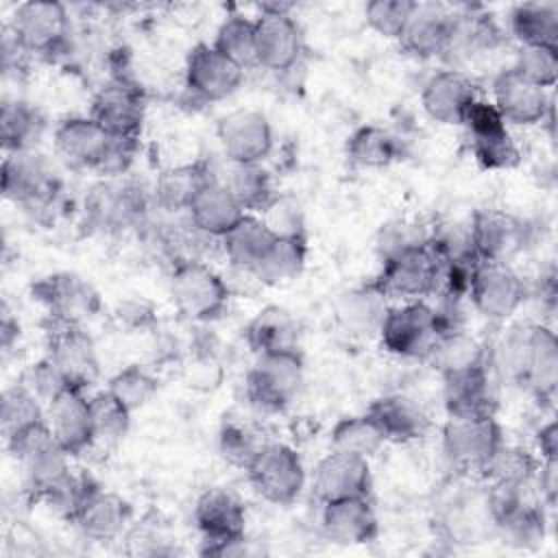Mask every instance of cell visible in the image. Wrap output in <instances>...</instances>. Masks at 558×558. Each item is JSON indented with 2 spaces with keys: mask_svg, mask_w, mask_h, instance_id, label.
<instances>
[{
  "mask_svg": "<svg viewBox=\"0 0 558 558\" xmlns=\"http://www.w3.org/2000/svg\"><path fill=\"white\" fill-rule=\"evenodd\" d=\"M155 207L153 187L133 177L100 179L83 196L81 222L89 233L140 231L150 220Z\"/></svg>",
  "mask_w": 558,
  "mask_h": 558,
  "instance_id": "cell-1",
  "label": "cell"
},
{
  "mask_svg": "<svg viewBox=\"0 0 558 558\" xmlns=\"http://www.w3.org/2000/svg\"><path fill=\"white\" fill-rule=\"evenodd\" d=\"M137 153H140V137H109L107 148L94 172H98L100 179L126 177L137 159Z\"/></svg>",
  "mask_w": 558,
  "mask_h": 558,
  "instance_id": "cell-55",
  "label": "cell"
},
{
  "mask_svg": "<svg viewBox=\"0 0 558 558\" xmlns=\"http://www.w3.org/2000/svg\"><path fill=\"white\" fill-rule=\"evenodd\" d=\"M227 59L238 63L242 70L257 65V46H255V20L231 13L227 15L214 37L211 44Z\"/></svg>",
  "mask_w": 558,
  "mask_h": 558,
  "instance_id": "cell-46",
  "label": "cell"
},
{
  "mask_svg": "<svg viewBox=\"0 0 558 558\" xmlns=\"http://www.w3.org/2000/svg\"><path fill=\"white\" fill-rule=\"evenodd\" d=\"M218 174L214 172L211 163L205 159H194L187 163H177L161 170L153 183V201L155 207L163 214H185L192 201L216 181Z\"/></svg>",
  "mask_w": 558,
  "mask_h": 558,
  "instance_id": "cell-26",
  "label": "cell"
},
{
  "mask_svg": "<svg viewBox=\"0 0 558 558\" xmlns=\"http://www.w3.org/2000/svg\"><path fill=\"white\" fill-rule=\"evenodd\" d=\"M89 116L109 137H140L146 120V100L131 78L116 76L96 92Z\"/></svg>",
  "mask_w": 558,
  "mask_h": 558,
  "instance_id": "cell-15",
  "label": "cell"
},
{
  "mask_svg": "<svg viewBox=\"0 0 558 558\" xmlns=\"http://www.w3.org/2000/svg\"><path fill=\"white\" fill-rule=\"evenodd\" d=\"M70 458L72 456L57 440H52L50 445L17 462L22 466L24 488L31 499L44 501L72 475Z\"/></svg>",
  "mask_w": 558,
  "mask_h": 558,
  "instance_id": "cell-38",
  "label": "cell"
},
{
  "mask_svg": "<svg viewBox=\"0 0 558 558\" xmlns=\"http://www.w3.org/2000/svg\"><path fill=\"white\" fill-rule=\"evenodd\" d=\"M118 320L131 329H146L155 323V312L146 301H124L118 307Z\"/></svg>",
  "mask_w": 558,
  "mask_h": 558,
  "instance_id": "cell-58",
  "label": "cell"
},
{
  "mask_svg": "<svg viewBox=\"0 0 558 558\" xmlns=\"http://www.w3.org/2000/svg\"><path fill=\"white\" fill-rule=\"evenodd\" d=\"M257 216L264 220L275 238H307L305 211L299 198H294L292 194L277 192L266 209Z\"/></svg>",
  "mask_w": 558,
  "mask_h": 558,
  "instance_id": "cell-51",
  "label": "cell"
},
{
  "mask_svg": "<svg viewBox=\"0 0 558 558\" xmlns=\"http://www.w3.org/2000/svg\"><path fill=\"white\" fill-rule=\"evenodd\" d=\"M440 275L442 262L429 242H425L384 257L375 281L388 299L425 301L429 294L440 290Z\"/></svg>",
  "mask_w": 558,
  "mask_h": 558,
  "instance_id": "cell-7",
  "label": "cell"
},
{
  "mask_svg": "<svg viewBox=\"0 0 558 558\" xmlns=\"http://www.w3.org/2000/svg\"><path fill=\"white\" fill-rule=\"evenodd\" d=\"M246 477L262 499L275 506H290L305 486V466L294 447L264 442L246 466Z\"/></svg>",
  "mask_w": 558,
  "mask_h": 558,
  "instance_id": "cell-8",
  "label": "cell"
},
{
  "mask_svg": "<svg viewBox=\"0 0 558 558\" xmlns=\"http://www.w3.org/2000/svg\"><path fill=\"white\" fill-rule=\"evenodd\" d=\"M46 126L44 111L24 98H7L0 107V140L4 153L35 150Z\"/></svg>",
  "mask_w": 558,
  "mask_h": 558,
  "instance_id": "cell-35",
  "label": "cell"
},
{
  "mask_svg": "<svg viewBox=\"0 0 558 558\" xmlns=\"http://www.w3.org/2000/svg\"><path fill=\"white\" fill-rule=\"evenodd\" d=\"M168 292L177 312L192 323L220 318L231 299L222 275L203 259H181L172 264Z\"/></svg>",
  "mask_w": 558,
  "mask_h": 558,
  "instance_id": "cell-3",
  "label": "cell"
},
{
  "mask_svg": "<svg viewBox=\"0 0 558 558\" xmlns=\"http://www.w3.org/2000/svg\"><path fill=\"white\" fill-rule=\"evenodd\" d=\"M447 416H495L497 388L488 366H477L442 377Z\"/></svg>",
  "mask_w": 558,
  "mask_h": 558,
  "instance_id": "cell-25",
  "label": "cell"
},
{
  "mask_svg": "<svg viewBox=\"0 0 558 558\" xmlns=\"http://www.w3.org/2000/svg\"><path fill=\"white\" fill-rule=\"evenodd\" d=\"M262 445L264 440H259L257 432L248 423L238 418H227L218 432L220 456L242 471H246Z\"/></svg>",
  "mask_w": 558,
  "mask_h": 558,
  "instance_id": "cell-50",
  "label": "cell"
},
{
  "mask_svg": "<svg viewBox=\"0 0 558 558\" xmlns=\"http://www.w3.org/2000/svg\"><path fill=\"white\" fill-rule=\"evenodd\" d=\"M194 523L203 541H225L246 534V508L229 488H207L194 504Z\"/></svg>",
  "mask_w": 558,
  "mask_h": 558,
  "instance_id": "cell-28",
  "label": "cell"
},
{
  "mask_svg": "<svg viewBox=\"0 0 558 558\" xmlns=\"http://www.w3.org/2000/svg\"><path fill=\"white\" fill-rule=\"evenodd\" d=\"M558 386V338L556 331L543 323H534L532 347L521 388L536 401H554Z\"/></svg>",
  "mask_w": 558,
  "mask_h": 558,
  "instance_id": "cell-33",
  "label": "cell"
},
{
  "mask_svg": "<svg viewBox=\"0 0 558 558\" xmlns=\"http://www.w3.org/2000/svg\"><path fill=\"white\" fill-rule=\"evenodd\" d=\"M257 65L272 72L292 70L303 54V33L292 13L279 4H264L255 17Z\"/></svg>",
  "mask_w": 558,
  "mask_h": 558,
  "instance_id": "cell-13",
  "label": "cell"
},
{
  "mask_svg": "<svg viewBox=\"0 0 558 558\" xmlns=\"http://www.w3.org/2000/svg\"><path fill=\"white\" fill-rule=\"evenodd\" d=\"M244 72L211 44L201 41L185 57V89L203 102H218L238 92Z\"/></svg>",
  "mask_w": 558,
  "mask_h": 558,
  "instance_id": "cell-18",
  "label": "cell"
},
{
  "mask_svg": "<svg viewBox=\"0 0 558 558\" xmlns=\"http://www.w3.org/2000/svg\"><path fill=\"white\" fill-rule=\"evenodd\" d=\"M31 294L46 310L48 318L57 323L83 325L102 307L98 290L85 277L70 270L39 277L31 286Z\"/></svg>",
  "mask_w": 558,
  "mask_h": 558,
  "instance_id": "cell-11",
  "label": "cell"
},
{
  "mask_svg": "<svg viewBox=\"0 0 558 558\" xmlns=\"http://www.w3.org/2000/svg\"><path fill=\"white\" fill-rule=\"evenodd\" d=\"M20 338V323L11 316L9 307L2 305V320H0V344H2V351L9 353L13 349V344L17 342Z\"/></svg>",
  "mask_w": 558,
  "mask_h": 558,
  "instance_id": "cell-60",
  "label": "cell"
},
{
  "mask_svg": "<svg viewBox=\"0 0 558 558\" xmlns=\"http://www.w3.org/2000/svg\"><path fill=\"white\" fill-rule=\"evenodd\" d=\"M9 33L26 54L54 57L70 39V15L54 0H28L15 7Z\"/></svg>",
  "mask_w": 558,
  "mask_h": 558,
  "instance_id": "cell-9",
  "label": "cell"
},
{
  "mask_svg": "<svg viewBox=\"0 0 558 558\" xmlns=\"http://www.w3.org/2000/svg\"><path fill=\"white\" fill-rule=\"evenodd\" d=\"M451 31V11L438 2H416L399 44L416 59L442 57Z\"/></svg>",
  "mask_w": 558,
  "mask_h": 558,
  "instance_id": "cell-29",
  "label": "cell"
},
{
  "mask_svg": "<svg viewBox=\"0 0 558 558\" xmlns=\"http://www.w3.org/2000/svg\"><path fill=\"white\" fill-rule=\"evenodd\" d=\"M536 497L545 508H556V497H558V458H547L541 460L538 471L534 475Z\"/></svg>",
  "mask_w": 558,
  "mask_h": 558,
  "instance_id": "cell-57",
  "label": "cell"
},
{
  "mask_svg": "<svg viewBox=\"0 0 558 558\" xmlns=\"http://www.w3.org/2000/svg\"><path fill=\"white\" fill-rule=\"evenodd\" d=\"M131 517L133 506L122 495L96 486L81 506L74 525L81 530L83 536L98 543H109L122 536V532L131 523Z\"/></svg>",
  "mask_w": 558,
  "mask_h": 558,
  "instance_id": "cell-30",
  "label": "cell"
},
{
  "mask_svg": "<svg viewBox=\"0 0 558 558\" xmlns=\"http://www.w3.org/2000/svg\"><path fill=\"white\" fill-rule=\"evenodd\" d=\"M429 231H432V229H425V227H421V225L405 222V220L381 227L379 240H377V248H379V253H381V259L388 257V255H392V253H397V251L425 244V242L429 240Z\"/></svg>",
  "mask_w": 558,
  "mask_h": 558,
  "instance_id": "cell-56",
  "label": "cell"
},
{
  "mask_svg": "<svg viewBox=\"0 0 558 558\" xmlns=\"http://www.w3.org/2000/svg\"><path fill=\"white\" fill-rule=\"evenodd\" d=\"M510 33L519 46H556L558 48V4L521 2L510 9Z\"/></svg>",
  "mask_w": 558,
  "mask_h": 558,
  "instance_id": "cell-41",
  "label": "cell"
},
{
  "mask_svg": "<svg viewBox=\"0 0 558 558\" xmlns=\"http://www.w3.org/2000/svg\"><path fill=\"white\" fill-rule=\"evenodd\" d=\"M41 418H46V405L22 381H15L2 390L0 427L4 438Z\"/></svg>",
  "mask_w": 558,
  "mask_h": 558,
  "instance_id": "cell-48",
  "label": "cell"
},
{
  "mask_svg": "<svg viewBox=\"0 0 558 558\" xmlns=\"http://www.w3.org/2000/svg\"><path fill=\"white\" fill-rule=\"evenodd\" d=\"M501 41V31L493 15L480 7H462L451 11V31L442 57L451 61H469L495 50Z\"/></svg>",
  "mask_w": 558,
  "mask_h": 558,
  "instance_id": "cell-27",
  "label": "cell"
},
{
  "mask_svg": "<svg viewBox=\"0 0 558 558\" xmlns=\"http://www.w3.org/2000/svg\"><path fill=\"white\" fill-rule=\"evenodd\" d=\"M427 362L445 377L460 371L488 366V347L464 327H451L438 336Z\"/></svg>",
  "mask_w": 558,
  "mask_h": 558,
  "instance_id": "cell-36",
  "label": "cell"
},
{
  "mask_svg": "<svg viewBox=\"0 0 558 558\" xmlns=\"http://www.w3.org/2000/svg\"><path fill=\"white\" fill-rule=\"evenodd\" d=\"M541 458L519 445H501L482 471V480L490 486H532Z\"/></svg>",
  "mask_w": 558,
  "mask_h": 558,
  "instance_id": "cell-44",
  "label": "cell"
},
{
  "mask_svg": "<svg viewBox=\"0 0 558 558\" xmlns=\"http://www.w3.org/2000/svg\"><path fill=\"white\" fill-rule=\"evenodd\" d=\"M373 475L366 458L329 451L314 469V495L325 504L344 497L371 495Z\"/></svg>",
  "mask_w": 558,
  "mask_h": 558,
  "instance_id": "cell-21",
  "label": "cell"
},
{
  "mask_svg": "<svg viewBox=\"0 0 558 558\" xmlns=\"http://www.w3.org/2000/svg\"><path fill=\"white\" fill-rule=\"evenodd\" d=\"M388 294L377 286L375 279L351 288L338 303L340 323L357 336L379 333L381 320L388 312Z\"/></svg>",
  "mask_w": 558,
  "mask_h": 558,
  "instance_id": "cell-37",
  "label": "cell"
},
{
  "mask_svg": "<svg viewBox=\"0 0 558 558\" xmlns=\"http://www.w3.org/2000/svg\"><path fill=\"white\" fill-rule=\"evenodd\" d=\"M344 155L355 168L379 170L401 157V144L388 129L379 124H362L347 137Z\"/></svg>",
  "mask_w": 558,
  "mask_h": 558,
  "instance_id": "cell-40",
  "label": "cell"
},
{
  "mask_svg": "<svg viewBox=\"0 0 558 558\" xmlns=\"http://www.w3.org/2000/svg\"><path fill=\"white\" fill-rule=\"evenodd\" d=\"M462 126L469 133L471 153L480 168L512 170L521 163V148L493 102L475 98L462 120Z\"/></svg>",
  "mask_w": 558,
  "mask_h": 558,
  "instance_id": "cell-10",
  "label": "cell"
},
{
  "mask_svg": "<svg viewBox=\"0 0 558 558\" xmlns=\"http://www.w3.org/2000/svg\"><path fill=\"white\" fill-rule=\"evenodd\" d=\"M46 357L54 362L70 388L87 390L100 377V360L96 344L83 325L46 323Z\"/></svg>",
  "mask_w": 558,
  "mask_h": 558,
  "instance_id": "cell-12",
  "label": "cell"
},
{
  "mask_svg": "<svg viewBox=\"0 0 558 558\" xmlns=\"http://www.w3.org/2000/svg\"><path fill=\"white\" fill-rule=\"evenodd\" d=\"M303 355L299 349L257 355L246 373L244 395L248 403L264 412L286 410L303 386Z\"/></svg>",
  "mask_w": 558,
  "mask_h": 558,
  "instance_id": "cell-5",
  "label": "cell"
},
{
  "mask_svg": "<svg viewBox=\"0 0 558 558\" xmlns=\"http://www.w3.org/2000/svg\"><path fill=\"white\" fill-rule=\"evenodd\" d=\"M469 231L475 255L488 264H510L525 242L523 220L495 207L477 209L471 216Z\"/></svg>",
  "mask_w": 558,
  "mask_h": 558,
  "instance_id": "cell-19",
  "label": "cell"
},
{
  "mask_svg": "<svg viewBox=\"0 0 558 558\" xmlns=\"http://www.w3.org/2000/svg\"><path fill=\"white\" fill-rule=\"evenodd\" d=\"M216 135L229 163H262L275 146L268 118L257 109H235L220 118Z\"/></svg>",
  "mask_w": 558,
  "mask_h": 558,
  "instance_id": "cell-16",
  "label": "cell"
},
{
  "mask_svg": "<svg viewBox=\"0 0 558 558\" xmlns=\"http://www.w3.org/2000/svg\"><path fill=\"white\" fill-rule=\"evenodd\" d=\"M442 331L445 325L436 307L427 301H403L401 305L388 307L377 336L390 355L427 360Z\"/></svg>",
  "mask_w": 558,
  "mask_h": 558,
  "instance_id": "cell-4",
  "label": "cell"
},
{
  "mask_svg": "<svg viewBox=\"0 0 558 558\" xmlns=\"http://www.w3.org/2000/svg\"><path fill=\"white\" fill-rule=\"evenodd\" d=\"M109 135L92 116L63 118L52 133L54 155L72 170H96Z\"/></svg>",
  "mask_w": 558,
  "mask_h": 558,
  "instance_id": "cell-24",
  "label": "cell"
},
{
  "mask_svg": "<svg viewBox=\"0 0 558 558\" xmlns=\"http://www.w3.org/2000/svg\"><path fill=\"white\" fill-rule=\"evenodd\" d=\"M331 449L344 451L360 458H373L384 445L386 438L377 423L364 412V414H351L342 416L333 429H331Z\"/></svg>",
  "mask_w": 558,
  "mask_h": 558,
  "instance_id": "cell-45",
  "label": "cell"
},
{
  "mask_svg": "<svg viewBox=\"0 0 558 558\" xmlns=\"http://www.w3.org/2000/svg\"><path fill=\"white\" fill-rule=\"evenodd\" d=\"M307 262V238H275L251 275L264 286L296 279Z\"/></svg>",
  "mask_w": 558,
  "mask_h": 558,
  "instance_id": "cell-42",
  "label": "cell"
},
{
  "mask_svg": "<svg viewBox=\"0 0 558 558\" xmlns=\"http://www.w3.org/2000/svg\"><path fill=\"white\" fill-rule=\"evenodd\" d=\"M17 381H22L44 405H48L50 401H54L63 390H68L70 386H68V381H65V377L61 375V371L54 366V362L50 360V357H41V360H37V362H33V364H28L24 371H22V375H20V379Z\"/></svg>",
  "mask_w": 558,
  "mask_h": 558,
  "instance_id": "cell-54",
  "label": "cell"
},
{
  "mask_svg": "<svg viewBox=\"0 0 558 558\" xmlns=\"http://www.w3.org/2000/svg\"><path fill=\"white\" fill-rule=\"evenodd\" d=\"M477 98L473 78L458 70L447 68L434 72L421 89V107L429 120L445 126H462V120Z\"/></svg>",
  "mask_w": 558,
  "mask_h": 558,
  "instance_id": "cell-20",
  "label": "cell"
},
{
  "mask_svg": "<svg viewBox=\"0 0 558 558\" xmlns=\"http://www.w3.org/2000/svg\"><path fill=\"white\" fill-rule=\"evenodd\" d=\"M87 399H89V414H92L96 442L122 440L131 427L133 412L109 388H102L89 395Z\"/></svg>",
  "mask_w": 558,
  "mask_h": 558,
  "instance_id": "cell-47",
  "label": "cell"
},
{
  "mask_svg": "<svg viewBox=\"0 0 558 558\" xmlns=\"http://www.w3.org/2000/svg\"><path fill=\"white\" fill-rule=\"evenodd\" d=\"M225 185L235 196L246 214H262L275 198V185L270 172L262 163H229L227 161Z\"/></svg>",
  "mask_w": 558,
  "mask_h": 558,
  "instance_id": "cell-43",
  "label": "cell"
},
{
  "mask_svg": "<svg viewBox=\"0 0 558 558\" xmlns=\"http://www.w3.org/2000/svg\"><path fill=\"white\" fill-rule=\"evenodd\" d=\"M275 235L257 214H244L222 238L220 248L233 268L251 272Z\"/></svg>",
  "mask_w": 558,
  "mask_h": 558,
  "instance_id": "cell-39",
  "label": "cell"
},
{
  "mask_svg": "<svg viewBox=\"0 0 558 558\" xmlns=\"http://www.w3.org/2000/svg\"><path fill=\"white\" fill-rule=\"evenodd\" d=\"M0 179L4 198L37 220L54 216L61 207L63 181L52 161L37 150L4 153Z\"/></svg>",
  "mask_w": 558,
  "mask_h": 558,
  "instance_id": "cell-2",
  "label": "cell"
},
{
  "mask_svg": "<svg viewBox=\"0 0 558 558\" xmlns=\"http://www.w3.org/2000/svg\"><path fill=\"white\" fill-rule=\"evenodd\" d=\"M512 68L543 89L556 85L558 48L556 46H519Z\"/></svg>",
  "mask_w": 558,
  "mask_h": 558,
  "instance_id": "cell-52",
  "label": "cell"
},
{
  "mask_svg": "<svg viewBox=\"0 0 558 558\" xmlns=\"http://www.w3.org/2000/svg\"><path fill=\"white\" fill-rule=\"evenodd\" d=\"M107 388L131 410H140L153 401L159 390V379L142 364H129L109 377Z\"/></svg>",
  "mask_w": 558,
  "mask_h": 558,
  "instance_id": "cell-49",
  "label": "cell"
},
{
  "mask_svg": "<svg viewBox=\"0 0 558 558\" xmlns=\"http://www.w3.org/2000/svg\"><path fill=\"white\" fill-rule=\"evenodd\" d=\"M366 414L377 423L386 442H414L429 432L427 412L405 395H384L375 399Z\"/></svg>",
  "mask_w": 558,
  "mask_h": 558,
  "instance_id": "cell-31",
  "label": "cell"
},
{
  "mask_svg": "<svg viewBox=\"0 0 558 558\" xmlns=\"http://www.w3.org/2000/svg\"><path fill=\"white\" fill-rule=\"evenodd\" d=\"M246 211L229 192V187L216 179L201 194L192 201L190 209L185 211L190 225L207 238L220 240Z\"/></svg>",
  "mask_w": 558,
  "mask_h": 558,
  "instance_id": "cell-32",
  "label": "cell"
},
{
  "mask_svg": "<svg viewBox=\"0 0 558 558\" xmlns=\"http://www.w3.org/2000/svg\"><path fill=\"white\" fill-rule=\"evenodd\" d=\"M414 7V0H371L364 4V20L377 35L399 39Z\"/></svg>",
  "mask_w": 558,
  "mask_h": 558,
  "instance_id": "cell-53",
  "label": "cell"
},
{
  "mask_svg": "<svg viewBox=\"0 0 558 558\" xmlns=\"http://www.w3.org/2000/svg\"><path fill=\"white\" fill-rule=\"evenodd\" d=\"M323 532L338 545H366L379 534V519L368 495L323 504Z\"/></svg>",
  "mask_w": 558,
  "mask_h": 558,
  "instance_id": "cell-22",
  "label": "cell"
},
{
  "mask_svg": "<svg viewBox=\"0 0 558 558\" xmlns=\"http://www.w3.org/2000/svg\"><path fill=\"white\" fill-rule=\"evenodd\" d=\"M466 299L484 318L504 323L525 303L527 286L510 264L482 262Z\"/></svg>",
  "mask_w": 558,
  "mask_h": 558,
  "instance_id": "cell-14",
  "label": "cell"
},
{
  "mask_svg": "<svg viewBox=\"0 0 558 558\" xmlns=\"http://www.w3.org/2000/svg\"><path fill=\"white\" fill-rule=\"evenodd\" d=\"M46 423L57 442L70 456H81L96 442L89 399L83 390L68 388L54 401H50L46 405Z\"/></svg>",
  "mask_w": 558,
  "mask_h": 558,
  "instance_id": "cell-23",
  "label": "cell"
},
{
  "mask_svg": "<svg viewBox=\"0 0 558 558\" xmlns=\"http://www.w3.org/2000/svg\"><path fill=\"white\" fill-rule=\"evenodd\" d=\"M440 442L445 458L458 473L482 475L506 440L495 416H447Z\"/></svg>",
  "mask_w": 558,
  "mask_h": 558,
  "instance_id": "cell-6",
  "label": "cell"
},
{
  "mask_svg": "<svg viewBox=\"0 0 558 558\" xmlns=\"http://www.w3.org/2000/svg\"><path fill=\"white\" fill-rule=\"evenodd\" d=\"M493 105L512 126H534L551 118V96L547 89L527 81L512 65L493 78Z\"/></svg>",
  "mask_w": 558,
  "mask_h": 558,
  "instance_id": "cell-17",
  "label": "cell"
},
{
  "mask_svg": "<svg viewBox=\"0 0 558 558\" xmlns=\"http://www.w3.org/2000/svg\"><path fill=\"white\" fill-rule=\"evenodd\" d=\"M536 447H538L541 460L558 458V425H556V421L541 425V429L536 432Z\"/></svg>",
  "mask_w": 558,
  "mask_h": 558,
  "instance_id": "cell-59",
  "label": "cell"
},
{
  "mask_svg": "<svg viewBox=\"0 0 558 558\" xmlns=\"http://www.w3.org/2000/svg\"><path fill=\"white\" fill-rule=\"evenodd\" d=\"M244 340L255 355L299 349V325L286 307L266 305L248 320Z\"/></svg>",
  "mask_w": 558,
  "mask_h": 558,
  "instance_id": "cell-34",
  "label": "cell"
}]
</instances>
